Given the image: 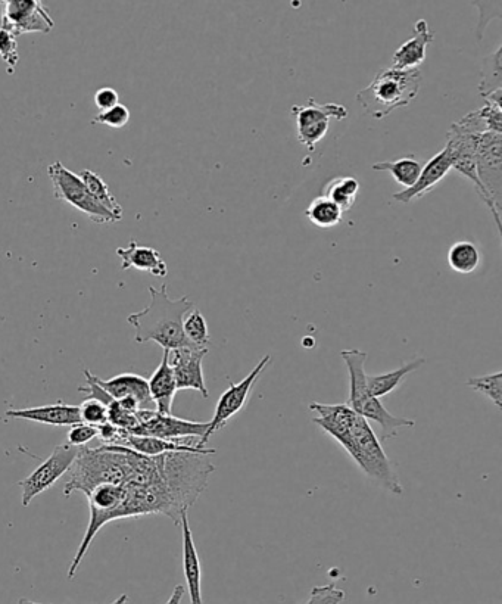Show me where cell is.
<instances>
[{
  "mask_svg": "<svg viewBox=\"0 0 502 604\" xmlns=\"http://www.w3.org/2000/svg\"><path fill=\"white\" fill-rule=\"evenodd\" d=\"M149 294L151 304L127 317V322L134 328V341L137 344L155 342L165 351L192 347L183 332V320L195 304L186 295L179 300H171L167 285H162L161 289L149 286Z\"/></svg>",
  "mask_w": 502,
  "mask_h": 604,
  "instance_id": "1",
  "label": "cell"
},
{
  "mask_svg": "<svg viewBox=\"0 0 502 604\" xmlns=\"http://www.w3.org/2000/svg\"><path fill=\"white\" fill-rule=\"evenodd\" d=\"M130 472V448L118 445L81 447L67 472L64 497L68 498L77 491L87 497L101 485H124Z\"/></svg>",
  "mask_w": 502,
  "mask_h": 604,
  "instance_id": "2",
  "label": "cell"
},
{
  "mask_svg": "<svg viewBox=\"0 0 502 604\" xmlns=\"http://www.w3.org/2000/svg\"><path fill=\"white\" fill-rule=\"evenodd\" d=\"M159 473L177 515L182 516L207 490L215 466L207 454L165 453L158 456Z\"/></svg>",
  "mask_w": 502,
  "mask_h": 604,
  "instance_id": "3",
  "label": "cell"
},
{
  "mask_svg": "<svg viewBox=\"0 0 502 604\" xmlns=\"http://www.w3.org/2000/svg\"><path fill=\"white\" fill-rule=\"evenodd\" d=\"M341 447H344L358 467L380 487L394 495L404 493L397 466L386 456L382 441L374 434L366 419L357 414L348 437L341 442Z\"/></svg>",
  "mask_w": 502,
  "mask_h": 604,
  "instance_id": "4",
  "label": "cell"
},
{
  "mask_svg": "<svg viewBox=\"0 0 502 604\" xmlns=\"http://www.w3.org/2000/svg\"><path fill=\"white\" fill-rule=\"evenodd\" d=\"M422 86L420 70H380L373 82L357 93L358 104L376 120L388 117L398 108L408 107Z\"/></svg>",
  "mask_w": 502,
  "mask_h": 604,
  "instance_id": "5",
  "label": "cell"
},
{
  "mask_svg": "<svg viewBox=\"0 0 502 604\" xmlns=\"http://www.w3.org/2000/svg\"><path fill=\"white\" fill-rule=\"evenodd\" d=\"M127 490L124 485H101L89 495L90 521L86 534L81 541L76 556L68 569V579L76 578L84 556L92 546L93 540L106 523L127 519L126 513Z\"/></svg>",
  "mask_w": 502,
  "mask_h": 604,
  "instance_id": "6",
  "label": "cell"
},
{
  "mask_svg": "<svg viewBox=\"0 0 502 604\" xmlns=\"http://www.w3.org/2000/svg\"><path fill=\"white\" fill-rule=\"evenodd\" d=\"M48 176L52 182L55 198L77 208L84 216L89 217L93 223L111 224L120 221L96 202L79 174L68 170L61 161L49 165Z\"/></svg>",
  "mask_w": 502,
  "mask_h": 604,
  "instance_id": "7",
  "label": "cell"
},
{
  "mask_svg": "<svg viewBox=\"0 0 502 604\" xmlns=\"http://www.w3.org/2000/svg\"><path fill=\"white\" fill-rule=\"evenodd\" d=\"M477 177L495 211V223L501 233L502 135L482 133L472 135Z\"/></svg>",
  "mask_w": 502,
  "mask_h": 604,
  "instance_id": "8",
  "label": "cell"
},
{
  "mask_svg": "<svg viewBox=\"0 0 502 604\" xmlns=\"http://www.w3.org/2000/svg\"><path fill=\"white\" fill-rule=\"evenodd\" d=\"M137 419H139V425L129 432L136 437H154L159 440L176 442L196 438L199 445L208 431V422H192V420L180 419L173 414L158 413L157 410H139Z\"/></svg>",
  "mask_w": 502,
  "mask_h": 604,
  "instance_id": "9",
  "label": "cell"
},
{
  "mask_svg": "<svg viewBox=\"0 0 502 604\" xmlns=\"http://www.w3.org/2000/svg\"><path fill=\"white\" fill-rule=\"evenodd\" d=\"M270 361L271 356L267 354V356L258 361L257 366L251 370V373L245 379H242L238 384H233L232 382L229 388L221 394L220 400H218L217 406H215L214 417H212L211 422H208L207 434H205L204 440L199 442V447H207L212 435L215 432L221 431L227 425V422L246 406L255 385L260 381L261 375H263L265 367L270 364Z\"/></svg>",
  "mask_w": 502,
  "mask_h": 604,
  "instance_id": "10",
  "label": "cell"
},
{
  "mask_svg": "<svg viewBox=\"0 0 502 604\" xmlns=\"http://www.w3.org/2000/svg\"><path fill=\"white\" fill-rule=\"evenodd\" d=\"M0 20V28L15 37L27 33L48 34L55 27L42 0H0Z\"/></svg>",
  "mask_w": 502,
  "mask_h": 604,
  "instance_id": "11",
  "label": "cell"
},
{
  "mask_svg": "<svg viewBox=\"0 0 502 604\" xmlns=\"http://www.w3.org/2000/svg\"><path fill=\"white\" fill-rule=\"evenodd\" d=\"M79 450V447L70 444L58 445L42 465L37 466L26 479L18 482L21 491H23V500L21 501H23L24 507L30 506L31 501L37 495L52 488L58 482V479H61L70 470L77 454H79Z\"/></svg>",
  "mask_w": 502,
  "mask_h": 604,
  "instance_id": "12",
  "label": "cell"
},
{
  "mask_svg": "<svg viewBox=\"0 0 502 604\" xmlns=\"http://www.w3.org/2000/svg\"><path fill=\"white\" fill-rule=\"evenodd\" d=\"M291 114L296 118V135L299 143L314 151L318 142L326 136L330 120L342 121L348 117L344 105L317 104L313 98L308 99L305 107L293 105Z\"/></svg>",
  "mask_w": 502,
  "mask_h": 604,
  "instance_id": "13",
  "label": "cell"
},
{
  "mask_svg": "<svg viewBox=\"0 0 502 604\" xmlns=\"http://www.w3.org/2000/svg\"><path fill=\"white\" fill-rule=\"evenodd\" d=\"M210 353L208 348H179L168 351V363L173 369L177 389H193L204 398L210 397L207 384H205L204 367L202 361Z\"/></svg>",
  "mask_w": 502,
  "mask_h": 604,
  "instance_id": "14",
  "label": "cell"
},
{
  "mask_svg": "<svg viewBox=\"0 0 502 604\" xmlns=\"http://www.w3.org/2000/svg\"><path fill=\"white\" fill-rule=\"evenodd\" d=\"M96 384L117 401L132 400L139 404L142 410H152L155 407L149 394L148 379L136 373H121L112 379H101L95 376Z\"/></svg>",
  "mask_w": 502,
  "mask_h": 604,
  "instance_id": "15",
  "label": "cell"
},
{
  "mask_svg": "<svg viewBox=\"0 0 502 604\" xmlns=\"http://www.w3.org/2000/svg\"><path fill=\"white\" fill-rule=\"evenodd\" d=\"M451 170L452 155L450 149L445 146L432 160L427 161L414 186L405 189V191L395 193L394 199H397L401 204H410L414 199L422 198L427 192L436 188V185H439Z\"/></svg>",
  "mask_w": 502,
  "mask_h": 604,
  "instance_id": "16",
  "label": "cell"
},
{
  "mask_svg": "<svg viewBox=\"0 0 502 604\" xmlns=\"http://www.w3.org/2000/svg\"><path fill=\"white\" fill-rule=\"evenodd\" d=\"M5 419L28 420L51 426H74L81 423L79 406L58 401L48 406L31 407V409L6 410Z\"/></svg>",
  "mask_w": 502,
  "mask_h": 604,
  "instance_id": "17",
  "label": "cell"
},
{
  "mask_svg": "<svg viewBox=\"0 0 502 604\" xmlns=\"http://www.w3.org/2000/svg\"><path fill=\"white\" fill-rule=\"evenodd\" d=\"M310 412L316 414L313 422L320 426L333 440L341 444L348 437L357 413L348 404L311 403Z\"/></svg>",
  "mask_w": 502,
  "mask_h": 604,
  "instance_id": "18",
  "label": "cell"
},
{
  "mask_svg": "<svg viewBox=\"0 0 502 604\" xmlns=\"http://www.w3.org/2000/svg\"><path fill=\"white\" fill-rule=\"evenodd\" d=\"M435 40L426 20H419L414 26L413 37L402 43L392 56L394 70H417L426 61V49Z\"/></svg>",
  "mask_w": 502,
  "mask_h": 604,
  "instance_id": "19",
  "label": "cell"
},
{
  "mask_svg": "<svg viewBox=\"0 0 502 604\" xmlns=\"http://www.w3.org/2000/svg\"><path fill=\"white\" fill-rule=\"evenodd\" d=\"M183 531V572H185L186 587L189 591L190 604H204L202 599V566L193 541L192 529H190L187 512L180 516Z\"/></svg>",
  "mask_w": 502,
  "mask_h": 604,
  "instance_id": "20",
  "label": "cell"
},
{
  "mask_svg": "<svg viewBox=\"0 0 502 604\" xmlns=\"http://www.w3.org/2000/svg\"><path fill=\"white\" fill-rule=\"evenodd\" d=\"M358 416L366 419L367 422L376 423L380 428V441H389L398 437L399 429L414 428L416 422L407 417L394 416L386 410L379 398L369 395L363 403L355 410Z\"/></svg>",
  "mask_w": 502,
  "mask_h": 604,
  "instance_id": "21",
  "label": "cell"
},
{
  "mask_svg": "<svg viewBox=\"0 0 502 604\" xmlns=\"http://www.w3.org/2000/svg\"><path fill=\"white\" fill-rule=\"evenodd\" d=\"M149 394L155 404V410L162 414H173L174 397H176L177 384L174 378L173 369L168 363V351L164 350L161 364L158 369L152 373L148 381Z\"/></svg>",
  "mask_w": 502,
  "mask_h": 604,
  "instance_id": "22",
  "label": "cell"
},
{
  "mask_svg": "<svg viewBox=\"0 0 502 604\" xmlns=\"http://www.w3.org/2000/svg\"><path fill=\"white\" fill-rule=\"evenodd\" d=\"M117 255L121 258L123 270L136 269L157 277L168 275L167 264L155 248L140 247L136 241H132L127 248H117Z\"/></svg>",
  "mask_w": 502,
  "mask_h": 604,
  "instance_id": "23",
  "label": "cell"
},
{
  "mask_svg": "<svg viewBox=\"0 0 502 604\" xmlns=\"http://www.w3.org/2000/svg\"><path fill=\"white\" fill-rule=\"evenodd\" d=\"M341 358L346 364L349 376V400L346 404L355 412L370 395L367 388V353L361 350H344Z\"/></svg>",
  "mask_w": 502,
  "mask_h": 604,
  "instance_id": "24",
  "label": "cell"
},
{
  "mask_svg": "<svg viewBox=\"0 0 502 604\" xmlns=\"http://www.w3.org/2000/svg\"><path fill=\"white\" fill-rule=\"evenodd\" d=\"M452 127L470 136L489 132L501 133L502 135L501 105L486 102L485 107L470 112L466 117L452 124Z\"/></svg>",
  "mask_w": 502,
  "mask_h": 604,
  "instance_id": "25",
  "label": "cell"
},
{
  "mask_svg": "<svg viewBox=\"0 0 502 604\" xmlns=\"http://www.w3.org/2000/svg\"><path fill=\"white\" fill-rule=\"evenodd\" d=\"M424 363H426V358L414 357L413 360L407 361L392 372L382 373V375H367V388H369L370 395L380 400V398L392 394L408 378V375L419 370Z\"/></svg>",
  "mask_w": 502,
  "mask_h": 604,
  "instance_id": "26",
  "label": "cell"
},
{
  "mask_svg": "<svg viewBox=\"0 0 502 604\" xmlns=\"http://www.w3.org/2000/svg\"><path fill=\"white\" fill-rule=\"evenodd\" d=\"M79 176L86 188L89 189L90 195L96 199V202L102 205L106 211H109L112 216L117 217L120 221L123 220V207L109 191V186L106 185L105 180L92 170H83Z\"/></svg>",
  "mask_w": 502,
  "mask_h": 604,
  "instance_id": "27",
  "label": "cell"
},
{
  "mask_svg": "<svg viewBox=\"0 0 502 604\" xmlns=\"http://www.w3.org/2000/svg\"><path fill=\"white\" fill-rule=\"evenodd\" d=\"M423 165L410 155V157L399 158L397 161H382V163L373 164L374 171H389L398 185L405 189L414 186L422 173Z\"/></svg>",
  "mask_w": 502,
  "mask_h": 604,
  "instance_id": "28",
  "label": "cell"
},
{
  "mask_svg": "<svg viewBox=\"0 0 502 604\" xmlns=\"http://www.w3.org/2000/svg\"><path fill=\"white\" fill-rule=\"evenodd\" d=\"M305 216L320 229H333L344 219L341 208L324 195L318 196L308 205Z\"/></svg>",
  "mask_w": 502,
  "mask_h": 604,
  "instance_id": "29",
  "label": "cell"
},
{
  "mask_svg": "<svg viewBox=\"0 0 502 604\" xmlns=\"http://www.w3.org/2000/svg\"><path fill=\"white\" fill-rule=\"evenodd\" d=\"M360 188V182L355 177H338L326 186L324 196L335 202L345 214L354 207Z\"/></svg>",
  "mask_w": 502,
  "mask_h": 604,
  "instance_id": "30",
  "label": "cell"
},
{
  "mask_svg": "<svg viewBox=\"0 0 502 604\" xmlns=\"http://www.w3.org/2000/svg\"><path fill=\"white\" fill-rule=\"evenodd\" d=\"M448 264L454 272L470 275L479 267V249L469 241L455 242L448 251Z\"/></svg>",
  "mask_w": 502,
  "mask_h": 604,
  "instance_id": "31",
  "label": "cell"
},
{
  "mask_svg": "<svg viewBox=\"0 0 502 604\" xmlns=\"http://www.w3.org/2000/svg\"><path fill=\"white\" fill-rule=\"evenodd\" d=\"M501 54L502 48L500 46L494 54L489 55L483 61L479 83V93L482 98L502 90Z\"/></svg>",
  "mask_w": 502,
  "mask_h": 604,
  "instance_id": "32",
  "label": "cell"
},
{
  "mask_svg": "<svg viewBox=\"0 0 502 604\" xmlns=\"http://www.w3.org/2000/svg\"><path fill=\"white\" fill-rule=\"evenodd\" d=\"M183 332L187 342L195 348H208L211 344L210 330H208V323L205 320L204 314L193 308L189 313L186 314L185 320H183Z\"/></svg>",
  "mask_w": 502,
  "mask_h": 604,
  "instance_id": "33",
  "label": "cell"
},
{
  "mask_svg": "<svg viewBox=\"0 0 502 604\" xmlns=\"http://www.w3.org/2000/svg\"><path fill=\"white\" fill-rule=\"evenodd\" d=\"M467 385L473 391L488 397L498 410L502 409V372L492 373V375L473 376L467 379Z\"/></svg>",
  "mask_w": 502,
  "mask_h": 604,
  "instance_id": "34",
  "label": "cell"
},
{
  "mask_svg": "<svg viewBox=\"0 0 502 604\" xmlns=\"http://www.w3.org/2000/svg\"><path fill=\"white\" fill-rule=\"evenodd\" d=\"M108 422L111 425L117 426L118 429H123L126 432H132L134 428L139 425V419H137V412H130V410L124 409L117 400L112 401L108 404Z\"/></svg>",
  "mask_w": 502,
  "mask_h": 604,
  "instance_id": "35",
  "label": "cell"
},
{
  "mask_svg": "<svg viewBox=\"0 0 502 604\" xmlns=\"http://www.w3.org/2000/svg\"><path fill=\"white\" fill-rule=\"evenodd\" d=\"M81 423L98 426L108 422V409L98 400H84L79 406Z\"/></svg>",
  "mask_w": 502,
  "mask_h": 604,
  "instance_id": "36",
  "label": "cell"
},
{
  "mask_svg": "<svg viewBox=\"0 0 502 604\" xmlns=\"http://www.w3.org/2000/svg\"><path fill=\"white\" fill-rule=\"evenodd\" d=\"M0 58L8 67V73H14L15 67L20 61L17 37L12 36L9 31L3 30V28H0Z\"/></svg>",
  "mask_w": 502,
  "mask_h": 604,
  "instance_id": "37",
  "label": "cell"
},
{
  "mask_svg": "<svg viewBox=\"0 0 502 604\" xmlns=\"http://www.w3.org/2000/svg\"><path fill=\"white\" fill-rule=\"evenodd\" d=\"M129 108L126 105L118 104L115 105L111 110L101 112V114L93 117V124H104V126L111 127V129H123L127 123L130 121Z\"/></svg>",
  "mask_w": 502,
  "mask_h": 604,
  "instance_id": "38",
  "label": "cell"
},
{
  "mask_svg": "<svg viewBox=\"0 0 502 604\" xmlns=\"http://www.w3.org/2000/svg\"><path fill=\"white\" fill-rule=\"evenodd\" d=\"M345 600V591L335 584L320 585L311 590L310 599L305 604H341Z\"/></svg>",
  "mask_w": 502,
  "mask_h": 604,
  "instance_id": "39",
  "label": "cell"
},
{
  "mask_svg": "<svg viewBox=\"0 0 502 604\" xmlns=\"http://www.w3.org/2000/svg\"><path fill=\"white\" fill-rule=\"evenodd\" d=\"M95 438H98V429L95 426L77 423V425L71 426L70 432H68L67 444L81 448Z\"/></svg>",
  "mask_w": 502,
  "mask_h": 604,
  "instance_id": "40",
  "label": "cell"
},
{
  "mask_svg": "<svg viewBox=\"0 0 502 604\" xmlns=\"http://www.w3.org/2000/svg\"><path fill=\"white\" fill-rule=\"evenodd\" d=\"M95 104L101 112L111 110L115 105L120 104V95L112 87H102L95 93Z\"/></svg>",
  "mask_w": 502,
  "mask_h": 604,
  "instance_id": "41",
  "label": "cell"
},
{
  "mask_svg": "<svg viewBox=\"0 0 502 604\" xmlns=\"http://www.w3.org/2000/svg\"><path fill=\"white\" fill-rule=\"evenodd\" d=\"M183 596H185V585H176L171 594L170 600L165 604H180L182 603Z\"/></svg>",
  "mask_w": 502,
  "mask_h": 604,
  "instance_id": "42",
  "label": "cell"
},
{
  "mask_svg": "<svg viewBox=\"0 0 502 604\" xmlns=\"http://www.w3.org/2000/svg\"><path fill=\"white\" fill-rule=\"evenodd\" d=\"M127 602H129V596L123 594V596L118 597V599L114 600L111 604H127Z\"/></svg>",
  "mask_w": 502,
  "mask_h": 604,
  "instance_id": "43",
  "label": "cell"
},
{
  "mask_svg": "<svg viewBox=\"0 0 502 604\" xmlns=\"http://www.w3.org/2000/svg\"><path fill=\"white\" fill-rule=\"evenodd\" d=\"M17 604H42V603L31 602V600L24 599V597H23V599L18 600Z\"/></svg>",
  "mask_w": 502,
  "mask_h": 604,
  "instance_id": "44",
  "label": "cell"
}]
</instances>
